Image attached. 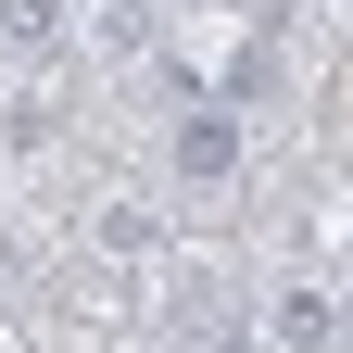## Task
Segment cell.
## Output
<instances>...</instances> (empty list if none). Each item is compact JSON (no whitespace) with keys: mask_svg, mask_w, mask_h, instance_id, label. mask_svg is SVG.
I'll use <instances>...</instances> for the list:
<instances>
[{"mask_svg":"<svg viewBox=\"0 0 353 353\" xmlns=\"http://www.w3.org/2000/svg\"><path fill=\"white\" fill-rule=\"evenodd\" d=\"M228 152H240L228 114H190V126H176V164H190V176H228Z\"/></svg>","mask_w":353,"mask_h":353,"instance_id":"1","label":"cell"}]
</instances>
